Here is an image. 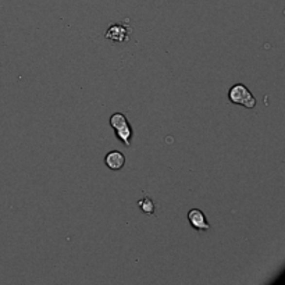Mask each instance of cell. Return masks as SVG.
Here are the masks:
<instances>
[{
  "label": "cell",
  "instance_id": "1",
  "mask_svg": "<svg viewBox=\"0 0 285 285\" xmlns=\"http://www.w3.org/2000/svg\"><path fill=\"white\" fill-rule=\"evenodd\" d=\"M228 100L232 105L244 106L246 108L256 107V98L252 95V92L246 88L244 84H235L228 90Z\"/></svg>",
  "mask_w": 285,
  "mask_h": 285
},
{
  "label": "cell",
  "instance_id": "2",
  "mask_svg": "<svg viewBox=\"0 0 285 285\" xmlns=\"http://www.w3.org/2000/svg\"><path fill=\"white\" fill-rule=\"evenodd\" d=\"M131 28L127 27L123 22H117V24H111L108 27V30L105 34V38L113 43H124L129 39L131 36Z\"/></svg>",
  "mask_w": 285,
  "mask_h": 285
},
{
  "label": "cell",
  "instance_id": "3",
  "mask_svg": "<svg viewBox=\"0 0 285 285\" xmlns=\"http://www.w3.org/2000/svg\"><path fill=\"white\" fill-rule=\"evenodd\" d=\"M188 221H189L191 227L194 230L199 231V232H203V231L210 230V224L207 221L205 213L200 209H191L188 212Z\"/></svg>",
  "mask_w": 285,
  "mask_h": 285
},
{
  "label": "cell",
  "instance_id": "4",
  "mask_svg": "<svg viewBox=\"0 0 285 285\" xmlns=\"http://www.w3.org/2000/svg\"><path fill=\"white\" fill-rule=\"evenodd\" d=\"M105 164L111 171H118L125 166V156L120 150H111L105 156Z\"/></svg>",
  "mask_w": 285,
  "mask_h": 285
},
{
  "label": "cell",
  "instance_id": "5",
  "mask_svg": "<svg viewBox=\"0 0 285 285\" xmlns=\"http://www.w3.org/2000/svg\"><path fill=\"white\" fill-rule=\"evenodd\" d=\"M116 137L123 142L124 146H131V139H132V127L129 124H125L123 127L114 129Z\"/></svg>",
  "mask_w": 285,
  "mask_h": 285
},
{
  "label": "cell",
  "instance_id": "6",
  "mask_svg": "<svg viewBox=\"0 0 285 285\" xmlns=\"http://www.w3.org/2000/svg\"><path fill=\"white\" fill-rule=\"evenodd\" d=\"M108 124H110V127L113 128V129H117V128L123 127V125L128 124L127 116H125V114H123V113H114V114H111V116H110Z\"/></svg>",
  "mask_w": 285,
  "mask_h": 285
},
{
  "label": "cell",
  "instance_id": "7",
  "mask_svg": "<svg viewBox=\"0 0 285 285\" xmlns=\"http://www.w3.org/2000/svg\"><path fill=\"white\" fill-rule=\"evenodd\" d=\"M138 206L145 214H155V202L150 197L145 196L138 200Z\"/></svg>",
  "mask_w": 285,
  "mask_h": 285
}]
</instances>
